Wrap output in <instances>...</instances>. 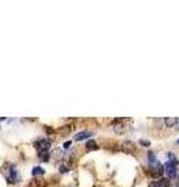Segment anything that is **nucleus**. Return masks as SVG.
Instances as JSON below:
<instances>
[{
	"instance_id": "1",
	"label": "nucleus",
	"mask_w": 179,
	"mask_h": 187,
	"mask_svg": "<svg viewBox=\"0 0 179 187\" xmlns=\"http://www.w3.org/2000/svg\"><path fill=\"white\" fill-rule=\"evenodd\" d=\"M164 170H165L168 178H171V179L176 178L178 176V161H168L164 165Z\"/></svg>"
},
{
	"instance_id": "2",
	"label": "nucleus",
	"mask_w": 179,
	"mask_h": 187,
	"mask_svg": "<svg viewBox=\"0 0 179 187\" xmlns=\"http://www.w3.org/2000/svg\"><path fill=\"white\" fill-rule=\"evenodd\" d=\"M3 173H5L6 181L10 182V184H17V182L20 181V175H19V172H17V168L14 165H11L10 172H3Z\"/></svg>"
},
{
	"instance_id": "3",
	"label": "nucleus",
	"mask_w": 179,
	"mask_h": 187,
	"mask_svg": "<svg viewBox=\"0 0 179 187\" xmlns=\"http://www.w3.org/2000/svg\"><path fill=\"white\" fill-rule=\"evenodd\" d=\"M150 175L153 176V178H156V179H159L160 176H162V173H165V170H164V165L160 162H157V164H154V165H150Z\"/></svg>"
},
{
	"instance_id": "4",
	"label": "nucleus",
	"mask_w": 179,
	"mask_h": 187,
	"mask_svg": "<svg viewBox=\"0 0 179 187\" xmlns=\"http://www.w3.org/2000/svg\"><path fill=\"white\" fill-rule=\"evenodd\" d=\"M50 147H52V144H50V140H47V139H41V140L36 142V150H38V153L48 151Z\"/></svg>"
},
{
	"instance_id": "5",
	"label": "nucleus",
	"mask_w": 179,
	"mask_h": 187,
	"mask_svg": "<svg viewBox=\"0 0 179 187\" xmlns=\"http://www.w3.org/2000/svg\"><path fill=\"white\" fill-rule=\"evenodd\" d=\"M120 150L125 151V153L132 154L134 151H136V144L131 142V140H125V142H122V145H120Z\"/></svg>"
},
{
	"instance_id": "6",
	"label": "nucleus",
	"mask_w": 179,
	"mask_h": 187,
	"mask_svg": "<svg viewBox=\"0 0 179 187\" xmlns=\"http://www.w3.org/2000/svg\"><path fill=\"white\" fill-rule=\"evenodd\" d=\"M150 187H170V182H168V179H165V178H160V179L151 181Z\"/></svg>"
},
{
	"instance_id": "7",
	"label": "nucleus",
	"mask_w": 179,
	"mask_h": 187,
	"mask_svg": "<svg viewBox=\"0 0 179 187\" xmlns=\"http://www.w3.org/2000/svg\"><path fill=\"white\" fill-rule=\"evenodd\" d=\"M112 126H114V131H115L117 134H123L125 130H126V126H125V123H123L122 120H115V122L112 123Z\"/></svg>"
},
{
	"instance_id": "8",
	"label": "nucleus",
	"mask_w": 179,
	"mask_h": 187,
	"mask_svg": "<svg viewBox=\"0 0 179 187\" xmlns=\"http://www.w3.org/2000/svg\"><path fill=\"white\" fill-rule=\"evenodd\" d=\"M178 122H179V118H176V117H167L164 120V123H165V126H167V128H173V126H176Z\"/></svg>"
},
{
	"instance_id": "9",
	"label": "nucleus",
	"mask_w": 179,
	"mask_h": 187,
	"mask_svg": "<svg viewBox=\"0 0 179 187\" xmlns=\"http://www.w3.org/2000/svg\"><path fill=\"white\" fill-rule=\"evenodd\" d=\"M86 150H87V151H93V150H98V144L95 142V140H87Z\"/></svg>"
},
{
	"instance_id": "10",
	"label": "nucleus",
	"mask_w": 179,
	"mask_h": 187,
	"mask_svg": "<svg viewBox=\"0 0 179 187\" xmlns=\"http://www.w3.org/2000/svg\"><path fill=\"white\" fill-rule=\"evenodd\" d=\"M92 133L91 131H84V133H78L77 136H75V140H83V139H87V137H91Z\"/></svg>"
},
{
	"instance_id": "11",
	"label": "nucleus",
	"mask_w": 179,
	"mask_h": 187,
	"mask_svg": "<svg viewBox=\"0 0 179 187\" xmlns=\"http://www.w3.org/2000/svg\"><path fill=\"white\" fill-rule=\"evenodd\" d=\"M159 161L156 159V154L153 151H148V164L150 165H154V164H157Z\"/></svg>"
},
{
	"instance_id": "12",
	"label": "nucleus",
	"mask_w": 179,
	"mask_h": 187,
	"mask_svg": "<svg viewBox=\"0 0 179 187\" xmlns=\"http://www.w3.org/2000/svg\"><path fill=\"white\" fill-rule=\"evenodd\" d=\"M31 173H33V176H42L44 173V168H41V167H34L33 170H31Z\"/></svg>"
},
{
	"instance_id": "13",
	"label": "nucleus",
	"mask_w": 179,
	"mask_h": 187,
	"mask_svg": "<svg viewBox=\"0 0 179 187\" xmlns=\"http://www.w3.org/2000/svg\"><path fill=\"white\" fill-rule=\"evenodd\" d=\"M39 159H41V161H48V159H50V153L48 151H42V153H39Z\"/></svg>"
},
{
	"instance_id": "14",
	"label": "nucleus",
	"mask_w": 179,
	"mask_h": 187,
	"mask_svg": "<svg viewBox=\"0 0 179 187\" xmlns=\"http://www.w3.org/2000/svg\"><path fill=\"white\" fill-rule=\"evenodd\" d=\"M139 144H140L142 147H150V140H145V139H142Z\"/></svg>"
},
{
	"instance_id": "15",
	"label": "nucleus",
	"mask_w": 179,
	"mask_h": 187,
	"mask_svg": "<svg viewBox=\"0 0 179 187\" xmlns=\"http://www.w3.org/2000/svg\"><path fill=\"white\" fill-rule=\"evenodd\" d=\"M38 186H39V182H38V181H36V179H34V181H33V182H31V184H30L28 187H38Z\"/></svg>"
},
{
	"instance_id": "16",
	"label": "nucleus",
	"mask_w": 179,
	"mask_h": 187,
	"mask_svg": "<svg viewBox=\"0 0 179 187\" xmlns=\"http://www.w3.org/2000/svg\"><path fill=\"white\" fill-rule=\"evenodd\" d=\"M70 145H72V140H67V142L64 144V148H70Z\"/></svg>"
},
{
	"instance_id": "17",
	"label": "nucleus",
	"mask_w": 179,
	"mask_h": 187,
	"mask_svg": "<svg viewBox=\"0 0 179 187\" xmlns=\"http://www.w3.org/2000/svg\"><path fill=\"white\" fill-rule=\"evenodd\" d=\"M173 187H179V184H176V186H173Z\"/></svg>"
},
{
	"instance_id": "18",
	"label": "nucleus",
	"mask_w": 179,
	"mask_h": 187,
	"mask_svg": "<svg viewBox=\"0 0 179 187\" xmlns=\"http://www.w3.org/2000/svg\"><path fill=\"white\" fill-rule=\"evenodd\" d=\"M178 144H179V139H178Z\"/></svg>"
}]
</instances>
